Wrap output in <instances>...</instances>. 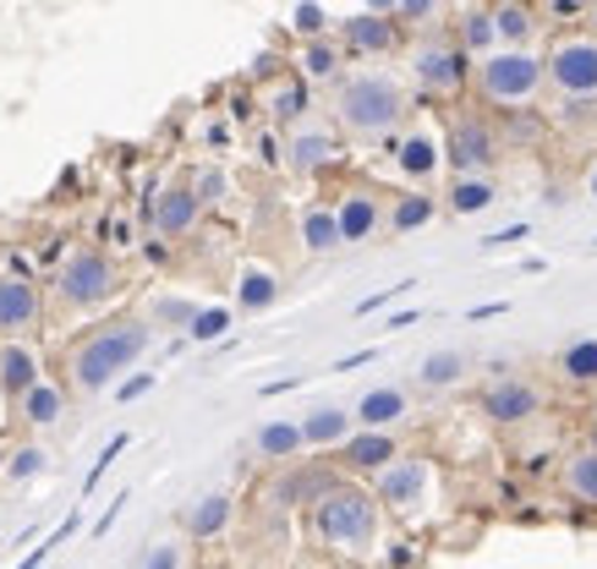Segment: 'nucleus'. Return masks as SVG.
Listing matches in <instances>:
<instances>
[{
    "mask_svg": "<svg viewBox=\"0 0 597 569\" xmlns=\"http://www.w3.org/2000/svg\"><path fill=\"white\" fill-rule=\"evenodd\" d=\"M149 345H153V334L143 318H116V323L94 329V334L66 356V378H72V389H83V395H105L121 373L138 367V356H143Z\"/></svg>",
    "mask_w": 597,
    "mask_h": 569,
    "instance_id": "1",
    "label": "nucleus"
},
{
    "mask_svg": "<svg viewBox=\"0 0 597 569\" xmlns=\"http://www.w3.org/2000/svg\"><path fill=\"white\" fill-rule=\"evenodd\" d=\"M412 116V94L390 72H351L334 88V121L351 138H390Z\"/></svg>",
    "mask_w": 597,
    "mask_h": 569,
    "instance_id": "2",
    "label": "nucleus"
},
{
    "mask_svg": "<svg viewBox=\"0 0 597 569\" xmlns=\"http://www.w3.org/2000/svg\"><path fill=\"white\" fill-rule=\"evenodd\" d=\"M384 532V509L362 482H334L312 498V537L334 554H373Z\"/></svg>",
    "mask_w": 597,
    "mask_h": 569,
    "instance_id": "3",
    "label": "nucleus"
},
{
    "mask_svg": "<svg viewBox=\"0 0 597 569\" xmlns=\"http://www.w3.org/2000/svg\"><path fill=\"white\" fill-rule=\"evenodd\" d=\"M471 83L488 110H526L543 94V55L537 50H493L471 66Z\"/></svg>",
    "mask_w": 597,
    "mask_h": 569,
    "instance_id": "4",
    "label": "nucleus"
},
{
    "mask_svg": "<svg viewBox=\"0 0 597 569\" xmlns=\"http://www.w3.org/2000/svg\"><path fill=\"white\" fill-rule=\"evenodd\" d=\"M116 290H121V269H116L110 253H99V247H77V253L55 269V296H61V307H72V312H94V307H105Z\"/></svg>",
    "mask_w": 597,
    "mask_h": 569,
    "instance_id": "5",
    "label": "nucleus"
},
{
    "mask_svg": "<svg viewBox=\"0 0 597 569\" xmlns=\"http://www.w3.org/2000/svg\"><path fill=\"white\" fill-rule=\"evenodd\" d=\"M543 83L576 105L597 99V33H559L543 50Z\"/></svg>",
    "mask_w": 597,
    "mask_h": 569,
    "instance_id": "6",
    "label": "nucleus"
},
{
    "mask_svg": "<svg viewBox=\"0 0 597 569\" xmlns=\"http://www.w3.org/2000/svg\"><path fill=\"white\" fill-rule=\"evenodd\" d=\"M499 159H504V142H499V132H493V121H488V116L466 110V116H455V121H449L445 164L455 170V181H460V175H482V181H493Z\"/></svg>",
    "mask_w": 597,
    "mask_h": 569,
    "instance_id": "7",
    "label": "nucleus"
},
{
    "mask_svg": "<svg viewBox=\"0 0 597 569\" xmlns=\"http://www.w3.org/2000/svg\"><path fill=\"white\" fill-rule=\"evenodd\" d=\"M367 493L379 498V509L417 515V509L434 498V460H428V454H395V460L373 476Z\"/></svg>",
    "mask_w": 597,
    "mask_h": 569,
    "instance_id": "8",
    "label": "nucleus"
},
{
    "mask_svg": "<svg viewBox=\"0 0 597 569\" xmlns=\"http://www.w3.org/2000/svg\"><path fill=\"white\" fill-rule=\"evenodd\" d=\"M412 77H417L423 94H460L471 83V55L445 33H428L412 50Z\"/></svg>",
    "mask_w": 597,
    "mask_h": 569,
    "instance_id": "9",
    "label": "nucleus"
},
{
    "mask_svg": "<svg viewBox=\"0 0 597 569\" xmlns=\"http://www.w3.org/2000/svg\"><path fill=\"white\" fill-rule=\"evenodd\" d=\"M477 406H482L488 422L521 427V422H532V417L543 411V389H537L532 378H521V373H499L493 384H482Z\"/></svg>",
    "mask_w": 597,
    "mask_h": 569,
    "instance_id": "10",
    "label": "nucleus"
},
{
    "mask_svg": "<svg viewBox=\"0 0 597 569\" xmlns=\"http://www.w3.org/2000/svg\"><path fill=\"white\" fill-rule=\"evenodd\" d=\"M44 318V296L22 269L0 275V340H22Z\"/></svg>",
    "mask_w": 597,
    "mask_h": 569,
    "instance_id": "11",
    "label": "nucleus"
},
{
    "mask_svg": "<svg viewBox=\"0 0 597 569\" xmlns=\"http://www.w3.org/2000/svg\"><path fill=\"white\" fill-rule=\"evenodd\" d=\"M329 214H334V225H340V247H345V241H373V236L384 230V197L367 192V186L340 192Z\"/></svg>",
    "mask_w": 597,
    "mask_h": 569,
    "instance_id": "12",
    "label": "nucleus"
},
{
    "mask_svg": "<svg viewBox=\"0 0 597 569\" xmlns=\"http://www.w3.org/2000/svg\"><path fill=\"white\" fill-rule=\"evenodd\" d=\"M395 164H401V175L417 181V192H428V181L445 170V138L434 127H406L395 142Z\"/></svg>",
    "mask_w": 597,
    "mask_h": 569,
    "instance_id": "13",
    "label": "nucleus"
},
{
    "mask_svg": "<svg viewBox=\"0 0 597 569\" xmlns=\"http://www.w3.org/2000/svg\"><path fill=\"white\" fill-rule=\"evenodd\" d=\"M401 44V22L390 11H356L340 22V50L351 55H390Z\"/></svg>",
    "mask_w": 597,
    "mask_h": 569,
    "instance_id": "14",
    "label": "nucleus"
},
{
    "mask_svg": "<svg viewBox=\"0 0 597 569\" xmlns=\"http://www.w3.org/2000/svg\"><path fill=\"white\" fill-rule=\"evenodd\" d=\"M334 454H340V465H345V471L379 476V471H384V465L401 454V443H395V432H362V427H356V432H351V438H345Z\"/></svg>",
    "mask_w": 597,
    "mask_h": 569,
    "instance_id": "15",
    "label": "nucleus"
},
{
    "mask_svg": "<svg viewBox=\"0 0 597 569\" xmlns=\"http://www.w3.org/2000/svg\"><path fill=\"white\" fill-rule=\"evenodd\" d=\"M149 214H153V230L175 241V236H192V230H198V219H203V203L192 197V186H164V192L153 197Z\"/></svg>",
    "mask_w": 597,
    "mask_h": 569,
    "instance_id": "16",
    "label": "nucleus"
},
{
    "mask_svg": "<svg viewBox=\"0 0 597 569\" xmlns=\"http://www.w3.org/2000/svg\"><path fill=\"white\" fill-rule=\"evenodd\" d=\"M401 417H412V395H406V389H395V384L367 389V395L356 400V411H351V422L362 427V432H390Z\"/></svg>",
    "mask_w": 597,
    "mask_h": 569,
    "instance_id": "17",
    "label": "nucleus"
},
{
    "mask_svg": "<svg viewBox=\"0 0 597 569\" xmlns=\"http://www.w3.org/2000/svg\"><path fill=\"white\" fill-rule=\"evenodd\" d=\"M39 378H44L39 351H33L28 340H0V389H6L11 400H22Z\"/></svg>",
    "mask_w": 597,
    "mask_h": 569,
    "instance_id": "18",
    "label": "nucleus"
},
{
    "mask_svg": "<svg viewBox=\"0 0 597 569\" xmlns=\"http://www.w3.org/2000/svg\"><path fill=\"white\" fill-rule=\"evenodd\" d=\"M488 17H493L499 50H532V39H537V11H532V6L504 0V6H488Z\"/></svg>",
    "mask_w": 597,
    "mask_h": 569,
    "instance_id": "19",
    "label": "nucleus"
},
{
    "mask_svg": "<svg viewBox=\"0 0 597 569\" xmlns=\"http://www.w3.org/2000/svg\"><path fill=\"white\" fill-rule=\"evenodd\" d=\"M559 487H565L576 504L597 509V443H582V449L565 454V465H559Z\"/></svg>",
    "mask_w": 597,
    "mask_h": 569,
    "instance_id": "20",
    "label": "nucleus"
},
{
    "mask_svg": "<svg viewBox=\"0 0 597 569\" xmlns=\"http://www.w3.org/2000/svg\"><path fill=\"white\" fill-rule=\"evenodd\" d=\"M334 153H340V142H334V132H323V127H301L297 138L286 142V164L301 170V175H312V170L334 164Z\"/></svg>",
    "mask_w": 597,
    "mask_h": 569,
    "instance_id": "21",
    "label": "nucleus"
},
{
    "mask_svg": "<svg viewBox=\"0 0 597 569\" xmlns=\"http://www.w3.org/2000/svg\"><path fill=\"white\" fill-rule=\"evenodd\" d=\"M301 449H340L356 422H351V411H340V406H323V411H312V417H301Z\"/></svg>",
    "mask_w": 597,
    "mask_h": 569,
    "instance_id": "22",
    "label": "nucleus"
},
{
    "mask_svg": "<svg viewBox=\"0 0 597 569\" xmlns=\"http://www.w3.org/2000/svg\"><path fill=\"white\" fill-rule=\"evenodd\" d=\"M17 417L28 427H55L61 417H66V389L55 384V378H39L22 400H17Z\"/></svg>",
    "mask_w": 597,
    "mask_h": 569,
    "instance_id": "23",
    "label": "nucleus"
},
{
    "mask_svg": "<svg viewBox=\"0 0 597 569\" xmlns=\"http://www.w3.org/2000/svg\"><path fill=\"white\" fill-rule=\"evenodd\" d=\"M275 301H280V275H275V269L247 264V269L236 275V307H242V312H269Z\"/></svg>",
    "mask_w": 597,
    "mask_h": 569,
    "instance_id": "24",
    "label": "nucleus"
},
{
    "mask_svg": "<svg viewBox=\"0 0 597 569\" xmlns=\"http://www.w3.org/2000/svg\"><path fill=\"white\" fill-rule=\"evenodd\" d=\"M434 214H439V197H434V192H401V197L390 203V214H384V230L412 236V230H423Z\"/></svg>",
    "mask_w": 597,
    "mask_h": 569,
    "instance_id": "25",
    "label": "nucleus"
},
{
    "mask_svg": "<svg viewBox=\"0 0 597 569\" xmlns=\"http://www.w3.org/2000/svg\"><path fill=\"white\" fill-rule=\"evenodd\" d=\"M301 247H307L312 258H329V253H340V225H334L329 203H312V208H301Z\"/></svg>",
    "mask_w": 597,
    "mask_h": 569,
    "instance_id": "26",
    "label": "nucleus"
},
{
    "mask_svg": "<svg viewBox=\"0 0 597 569\" xmlns=\"http://www.w3.org/2000/svg\"><path fill=\"white\" fill-rule=\"evenodd\" d=\"M231 515H236L231 493H209V498H198V504H192V515H186V532H192L198 543H209V537H220V532L231 526Z\"/></svg>",
    "mask_w": 597,
    "mask_h": 569,
    "instance_id": "27",
    "label": "nucleus"
},
{
    "mask_svg": "<svg viewBox=\"0 0 597 569\" xmlns=\"http://www.w3.org/2000/svg\"><path fill=\"white\" fill-rule=\"evenodd\" d=\"M466 367H471V356L466 351H428L423 356V367H417V384L423 389H449V384H460L466 378Z\"/></svg>",
    "mask_w": 597,
    "mask_h": 569,
    "instance_id": "28",
    "label": "nucleus"
},
{
    "mask_svg": "<svg viewBox=\"0 0 597 569\" xmlns=\"http://www.w3.org/2000/svg\"><path fill=\"white\" fill-rule=\"evenodd\" d=\"M455 44H460L466 55H471V50H482V55H493V50H499L488 6H460V39H455Z\"/></svg>",
    "mask_w": 597,
    "mask_h": 569,
    "instance_id": "29",
    "label": "nucleus"
},
{
    "mask_svg": "<svg viewBox=\"0 0 597 569\" xmlns=\"http://www.w3.org/2000/svg\"><path fill=\"white\" fill-rule=\"evenodd\" d=\"M340 61H345V50L329 44V39L301 44V83H329V77H340Z\"/></svg>",
    "mask_w": 597,
    "mask_h": 569,
    "instance_id": "30",
    "label": "nucleus"
},
{
    "mask_svg": "<svg viewBox=\"0 0 597 569\" xmlns=\"http://www.w3.org/2000/svg\"><path fill=\"white\" fill-rule=\"evenodd\" d=\"M554 367L565 384H597V340H571Z\"/></svg>",
    "mask_w": 597,
    "mask_h": 569,
    "instance_id": "31",
    "label": "nucleus"
},
{
    "mask_svg": "<svg viewBox=\"0 0 597 569\" xmlns=\"http://www.w3.org/2000/svg\"><path fill=\"white\" fill-rule=\"evenodd\" d=\"M493 197H499V186L482 181V175H460V181L449 186V208H455V214H482V208H493Z\"/></svg>",
    "mask_w": 597,
    "mask_h": 569,
    "instance_id": "32",
    "label": "nucleus"
},
{
    "mask_svg": "<svg viewBox=\"0 0 597 569\" xmlns=\"http://www.w3.org/2000/svg\"><path fill=\"white\" fill-rule=\"evenodd\" d=\"M258 454H264V460H297L301 427L297 422H264L258 427Z\"/></svg>",
    "mask_w": 597,
    "mask_h": 569,
    "instance_id": "33",
    "label": "nucleus"
},
{
    "mask_svg": "<svg viewBox=\"0 0 597 569\" xmlns=\"http://www.w3.org/2000/svg\"><path fill=\"white\" fill-rule=\"evenodd\" d=\"M340 476L334 471H301V476H291V482H280L275 487V498H286V504H312L318 493H329Z\"/></svg>",
    "mask_w": 597,
    "mask_h": 569,
    "instance_id": "34",
    "label": "nucleus"
},
{
    "mask_svg": "<svg viewBox=\"0 0 597 569\" xmlns=\"http://www.w3.org/2000/svg\"><path fill=\"white\" fill-rule=\"evenodd\" d=\"M186 186H192V197H198L203 208H214V203H225V197H231V175H225L220 164H203Z\"/></svg>",
    "mask_w": 597,
    "mask_h": 569,
    "instance_id": "35",
    "label": "nucleus"
},
{
    "mask_svg": "<svg viewBox=\"0 0 597 569\" xmlns=\"http://www.w3.org/2000/svg\"><path fill=\"white\" fill-rule=\"evenodd\" d=\"M231 307H203L192 323H186V340H198V345H214V340H225V329H231Z\"/></svg>",
    "mask_w": 597,
    "mask_h": 569,
    "instance_id": "36",
    "label": "nucleus"
},
{
    "mask_svg": "<svg viewBox=\"0 0 597 569\" xmlns=\"http://www.w3.org/2000/svg\"><path fill=\"white\" fill-rule=\"evenodd\" d=\"M0 471H6V482H33V476L44 471V449H39V443H22V449L6 454Z\"/></svg>",
    "mask_w": 597,
    "mask_h": 569,
    "instance_id": "37",
    "label": "nucleus"
},
{
    "mask_svg": "<svg viewBox=\"0 0 597 569\" xmlns=\"http://www.w3.org/2000/svg\"><path fill=\"white\" fill-rule=\"evenodd\" d=\"M127 443H132V432H116V438H110V443L99 449V460H94V471L83 476V493H94V487H99V476H105V471H110V465L121 460V449H127Z\"/></svg>",
    "mask_w": 597,
    "mask_h": 569,
    "instance_id": "38",
    "label": "nucleus"
},
{
    "mask_svg": "<svg viewBox=\"0 0 597 569\" xmlns=\"http://www.w3.org/2000/svg\"><path fill=\"white\" fill-rule=\"evenodd\" d=\"M291 28H297L307 44H312V39H329V11H323V6H297V11H291Z\"/></svg>",
    "mask_w": 597,
    "mask_h": 569,
    "instance_id": "39",
    "label": "nucleus"
},
{
    "mask_svg": "<svg viewBox=\"0 0 597 569\" xmlns=\"http://www.w3.org/2000/svg\"><path fill=\"white\" fill-rule=\"evenodd\" d=\"M269 110H275V121H297L301 110H307V88H301V83H286V88H275Z\"/></svg>",
    "mask_w": 597,
    "mask_h": 569,
    "instance_id": "40",
    "label": "nucleus"
},
{
    "mask_svg": "<svg viewBox=\"0 0 597 569\" xmlns=\"http://www.w3.org/2000/svg\"><path fill=\"white\" fill-rule=\"evenodd\" d=\"M72 532H77V515H66V520H61V526H55V532L44 537V548H33V554H28V559H22L17 569H44V565H50V548H61V543H66Z\"/></svg>",
    "mask_w": 597,
    "mask_h": 569,
    "instance_id": "41",
    "label": "nucleus"
},
{
    "mask_svg": "<svg viewBox=\"0 0 597 569\" xmlns=\"http://www.w3.org/2000/svg\"><path fill=\"white\" fill-rule=\"evenodd\" d=\"M181 565H186V548L181 543H153L138 569H181Z\"/></svg>",
    "mask_w": 597,
    "mask_h": 569,
    "instance_id": "42",
    "label": "nucleus"
},
{
    "mask_svg": "<svg viewBox=\"0 0 597 569\" xmlns=\"http://www.w3.org/2000/svg\"><path fill=\"white\" fill-rule=\"evenodd\" d=\"M412 284H417V280H401V284H390V290H379V296H362V301H356V318H367V312H379V307L401 301V296H406Z\"/></svg>",
    "mask_w": 597,
    "mask_h": 569,
    "instance_id": "43",
    "label": "nucleus"
},
{
    "mask_svg": "<svg viewBox=\"0 0 597 569\" xmlns=\"http://www.w3.org/2000/svg\"><path fill=\"white\" fill-rule=\"evenodd\" d=\"M153 318H164V323H192V318H198V307H192V301H159V307H153Z\"/></svg>",
    "mask_w": 597,
    "mask_h": 569,
    "instance_id": "44",
    "label": "nucleus"
},
{
    "mask_svg": "<svg viewBox=\"0 0 597 569\" xmlns=\"http://www.w3.org/2000/svg\"><path fill=\"white\" fill-rule=\"evenodd\" d=\"M153 384H159L153 373H138V378H127V384H116V400H138V395H149Z\"/></svg>",
    "mask_w": 597,
    "mask_h": 569,
    "instance_id": "45",
    "label": "nucleus"
},
{
    "mask_svg": "<svg viewBox=\"0 0 597 569\" xmlns=\"http://www.w3.org/2000/svg\"><path fill=\"white\" fill-rule=\"evenodd\" d=\"M526 230H532V225H510V230H499V236H482V247L493 253V247H510V241H526Z\"/></svg>",
    "mask_w": 597,
    "mask_h": 569,
    "instance_id": "46",
    "label": "nucleus"
},
{
    "mask_svg": "<svg viewBox=\"0 0 597 569\" xmlns=\"http://www.w3.org/2000/svg\"><path fill=\"white\" fill-rule=\"evenodd\" d=\"M121 504H127V493H116V498H110V509H105V515L94 520V537H105V532H110V526L121 520Z\"/></svg>",
    "mask_w": 597,
    "mask_h": 569,
    "instance_id": "47",
    "label": "nucleus"
},
{
    "mask_svg": "<svg viewBox=\"0 0 597 569\" xmlns=\"http://www.w3.org/2000/svg\"><path fill=\"white\" fill-rule=\"evenodd\" d=\"M504 312H510V301H482V307H471L466 318H471V323H488V318H504Z\"/></svg>",
    "mask_w": 597,
    "mask_h": 569,
    "instance_id": "48",
    "label": "nucleus"
},
{
    "mask_svg": "<svg viewBox=\"0 0 597 569\" xmlns=\"http://www.w3.org/2000/svg\"><path fill=\"white\" fill-rule=\"evenodd\" d=\"M373 356H379V351H356V356H340V362H334V373H351V367H367Z\"/></svg>",
    "mask_w": 597,
    "mask_h": 569,
    "instance_id": "49",
    "label": "nucleus"
},
{
    "mask_svg": "<svg viewBox=\"0 0 597 569\" xmlns=\"http://www.w3.org/2000/svg\"><path fill=\"white\" fill-rule=\"evenodd\" d=\"M417 318H423V307H406V312H395V318H390V329H412Z\"/></svg>",
    "mask_w": 597,
    "mask_h": 569,
    "instance_id": "50",
    "label": "nucleus"
},
{
    "mask_svg": "<svg viewBox=\"0 0 597 569\" xmlns=\"http://www.w3.org/2000/svg\"><path fill=\"white\" fill-rule=\"evenodd\" d=\"M582 186H587V197H593V203H597V159H593V164H587V175H582Z\"/></svg>",
    "mask_w": 597,
    "mask_h": 569,
    "instance_id": "51",
    "label": "nucleus"
},
{
    "mask_svg": "<svg viewBox=\"0 0 597 569\" xmlns=\"http://www.w3.org/2000/svg\"><path fill=\"white\" fill-rule=\"evenodd\" d=\"M587 17H593V33H597V6H593V11H587Z\"/></svg>",
    "mask_w": 597,
    "mask_h": 569,
    "instance_id": "52",
    "label": "nucleus"
},
{
    "mask_svg": "<svg viewBox=\"0 0 597 569\" xmlns=\"http://www.w3.org/2000/svg\"><path fill=\"white\" fill-rule=\"evenodd\" d=\"M593 422H597V395H593Z\"/></svg>",
    "mask_w": 597,
    "mask_h": 569,
    "instance_id": "53",
    "label": "nucleus"
},
{
    "mask_svg": "<svg viewBox=\"0 0 597 569\" xmlns=\"http://www.w3.org/2000/svg\"><path fill=\"white\" fill-rule=\"evenodd\" d=\"M0 465H6V449H0Z\"/></svg>",
    "mask_w": 597,
    "mask_h": 569,
    "instance_id": "54",
    "label": "nucleus"
}]
</instances>
